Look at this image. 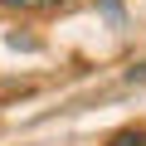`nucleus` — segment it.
Here are the masks:
<instances>
[{
    "instance_id": "nucleus-1",
    "label": "nucleus",
    "mask_w": 146,
    "mask_h": 146,
    "mask_svg": "<svg viewBox=\"0 0 146 146\" xmlns=\"http://www.w3.org/2000/svg\"><path fill=\"white\" fill-rule=\"evenodd\" d=\"M73 0H0V10H63Z\"/></svg>"
},
{
    "instance_id": "nucleus-2",
    "label": "nucleus",
    "mask_w": 146,
    "mask_h": 146,
    "mask_svg": "<svg viewBox=\"0 0 146 146\" xmlns=\"http://www.w3.org/2000/svg\"><path fill=\"white\" fill-rule=\"evenodd\" d=\"M107 146H146V127H127V131H117Z\"/></svg>"
}]
</instances>
